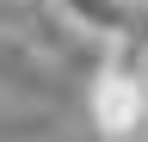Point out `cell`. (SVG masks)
Instances as JSON below:
<instances>
[{
	"label": "cell",
	"instance_id": "cell-3",
	"mask_svg": "<svg viewBox=\"0 0 148 142\" xmlns=\"http://www.w3.org/2000/svg\"><path fill=\"white\" fill-rule=\"evenodd\" d=\"M25 6H49V0H25Z\"/></svg>",
	"mask_w": 148,
	"mask_h": 142
},
{
	"label": "cell",
	"instance_id": "cell-1",
	"mask_svg": "<svg viewBox=\"0 0 148 142\" xmlns=\"http://www.w3.org/2000/svg\"><path fill=\"white\" fill-rule=\"evenodd\" d=\"M92 123H99L105 142H130L148 123V74L142 68H123V62H105L99 74H92Z\"/></svg>",
	"mask_w": 148,
	"mask_h": 142
},
{
	"label": "cell",
	"instance_id": "cell-2",
	"mask_svg": "<svg viewBox=\"0 0 148 142\" xmlns=\"http://www.w3.org/2000/svg\"><path fill=\"white\" fill-rule=\"evenodd\" d=\"M49 6L62 12V25L80 31V37L123 43L130 31H136V6H123V0H49Z\"/></svg>",
	"mask_w": 148,
	"mask_h": 142
},
{
	"label": "cell",
	"instance_id": "cell-4",
	"mask_svg": "<svg viewBox=\"0 0 148 142\" xmlns=\"http://www.w3.org/2000/svg\"><path fill=\"white\" fill-rule=\"evenodd\" d=\"M123 6H142V0H123Z\"/></svg>",
	"mask_w": 148,
	"mask_h": 142
}]
</instances>
